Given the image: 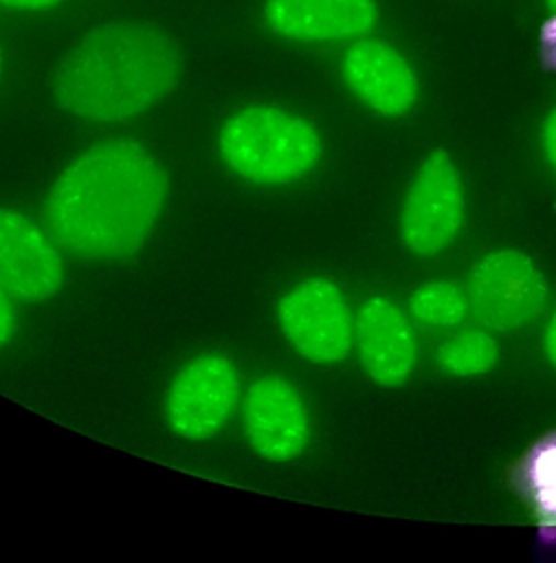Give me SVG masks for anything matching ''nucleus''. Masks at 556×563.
Returning a JSON list of instances; mask_svg holds the SVG:
<instances>
[{
	"label": "nucleus",
	"mask_w": 556,
	"mask_h": 563,
	"mask_svg": "<svg viewBox=\"0 0 556 563\" xmlns=\"http://www.w3.org/2000/svg\"><path fill=\"white\" fill-rule=\"evenodd\" d=\"M167 194V172L145 145L105 139L55 178L46 198V224L68 253L119 262L145 244Z\"/></svg>",
	"instance_id": "obj_1"
},
{
	"label": "nucleus",
	"mask_w": 556,
	"mask_h": 563,
	"mask_svg": "<svg viewBox=\"0 0 556 563\" xmlns=\"http://www.w3.org/2000/svg\"><path fill=\"white\" fill-rule=\"evenodd\" d=\"M180 75L182 53L169 33L145 22H108L62 57L53 95L81 121L123 123L165 99Z\"/></svg>",
	"instance_id": "obj_2"
},
{
	"label": "nucleus",
	"mask_w": 556,
	"mask_h": 563,
	"mask_svg": "<svg viewBox=\"0 0 556 563\" xmlns=\"http://www.w3.org/2000/svg\"><path fill=\"white\" fill-rule=\"evenodd\" d=\"M218 152L235 176L259 187H283L319 165L323 139L297 112L251 103L226 117L218 132Z\"/></svg>",
	"instance_id": "obj_3"
},
{
	"label": "nucleus",
	"mask_w": 556,
	"mask_h": 563,
	"mask_svg": "<svg viewBox=\"0 0 556 563\" xmlns=\"http://www.w3.org/2000/svg\"><path fill=\"white\" fill-rule=\"evenodd\" d=\"M466 295L477 321L494 332H512L532 323L549 301L543 271L519 249L481 255L466 275Z\"/></svg>",
	"instance_id": "obj_4"
},
{
	"label": "nucleus",
	"mask_w": 556,
	"mask_h": 563,
	"mask_svg": "<svg viewBox=\"0 0 556 563\" xmlns=\"http://www.w3.org/2000/svg\"><path fill=\"white\" fill-rule=\"evenodd\" d=\"M277 325L290 347L314 365H336L354 347V314L330 277H308L277 301Z\"/></svg>",
	"instance_id": "obj_5"
},
{
	"label": "nucleus",
	"mask_w": 556,
	"mask_h": 563,
	"mask_svg": "<svg viewBox=\"0 0 556 563\" xmlns=\"http://www.w3.org/2000/svg\"><path fill=\"white\" fill-rule=\"evenodd\" d=\"M466 187L453 158L437 150L418 167L402 209L400 240L420 257H431L448 249L464 229Z\"/></svg>",
	"instance_id": "obj_6"
},
{
	"label": "nucleus",
	"mask_w": 556,
	"mask_h": 563,
	"mask_svg": "<svg viewBox=\"0 0 556 563\" xmlns=\"http://www.w3.org/2000/svg\"><path fill=\"white\" fill-rule=\"evenodd\" d=\"M237 398L235 361L222 352H204L174 374L165 394V420L178 438L202 442L226 424Z\"/></svg>",
	"instance_id": "obj_7"
},
{
	"label": "nucleus",
	"mask_w": 556,
	"mask_h": 563,
	"mask_svg": "<svg viewBox=\"0 0 556 563\" xmlns=\"http://www.w3.org/2000/svg\"><path fill=\"white\" fill-rule=\"evenodd\" d=\"M338 68L347 90L380 117H404L420 97V77L411 59L371 33L345 46Z\"/></svg>",
	"instance_id": "obj_8"
},
{
	"label": "nucleus",
	"mask_w": 556,
	"mask_h": 563,
	"mask_svg": "<svg viewBox=\"0 0 556 563\" xmlns=\"http://www.w3.org/2000/svg\"><path fill=\"white\" fill-rule=\"evenodd\" d=\"M242 418L248 446L266 462H292L310 442L308 407L299 389L279 374L251 380Z\"/></svg>",
	"instance_id": "obj_9"
},
{
	"label": "nucleus",
	"mask_w": 556,
	"mask_h": 563,
	"mask_svg": "<svg viewBox=\"0 0 556 563\" xmlns=\"http://www.w3.org/2000/svg\"><path fill=\"white\" fill-rule=\"evenodd\" d=\"M64 260L55 242L24 213L0 207V286L24 303L59 292Z\"/></svg>",
	"instance_id": "obj_10"
},
{
	"label": "nucleus",
	"mask_w": 556,
	"mask_h": 563,
	"mask_svg": "<svg viewBox=\"0 0 556 563\" xmlns=\"http://www.w3.org/2000/svg\"><path fill=\"white\" fill-rule=\"evenodd\" d=\"M266 29L294 44H349L380 22L378 0H264Z\"/></svg>",
	"instance_id": "obj_11"
},
{
	"label": "nucleus",
	"mask_w": 556,
	"mask_h": 563,
	"mask_svg": "<svg viewBox=\"0 0 556 563\" xmlns=\"http://www.w3.org/2000/svg\"><path fill=\"white\" fill-rule=\"evenodd\" d=\"M354 345L365 376L378 387H402L418 363V343L407 312L389 297H369L354 317Z\"/></svg>",
	"instance_id": "obj_12"
},
{
	"label": "nucleus",
	"mask_w": 556,
	"mask_h": 563,
	"mask_svg": "<svg viewBox=\"0 0 556 563\" xmlns=\"http://www.w3.org/2000/svg\"><path fill=\"white\" fill-rule=\"evenodd\" d=\"M470 310L466 288L451 279H433L415 286L409 295V312L429 328H455Z\"/></svg>",
	"instance_id": "obj_13"
},
{
	"label": "nucleus",
	"mask_w": 556,
	"mask_h": 563,
	"mask_svg": "<svg viewBox=\"0 0 556 563\" xmlns=\"http://www.w3.org/2000/svg\"><path fill=\"white\" fill-rule=\"evenodd\" d=\"M497 361L499 343L483 330H464L437 347L440 367L457 378L488 374Z\"/></svg>",
	"instance_id": "obj_14"
},
{
	"label": "nucleus",
	"mask_w": 556,
	"mask_h": 563,
	"mask_svg": "<svg viewBox=\"0 0 556 563\" xmlns=\"http://www.w3.org/2000/svg\"><path fill=\"white\" fill-rule=\"evenodd\" d=\"M538 139H541V150H543L547 163L556 172V106L545 114V119L541 123Z\"/></svg>",
	"instance_id": "obj_15"
},
{
	"label": "nucleus",
	"mask_w": 556,
	"mask_h": 563,
	"mask_svg": "<svg viewBox=\"0 0 556 563\" xmlns=\"http://www.w3.org/2000/svg\"><path fill=\"white\" fill-rule=\"evenodd\" d=\"M15 332V308L9 299V292L0 286V347L9 343Z\"/></svg>",
	"instance_id": "obj_16"
},
{
	"label": "nucleus",
	"mask_w": 556,
	"mask_h": 563,
	"mask_svg": "<svg viewBox=\"0 0 556 563\" xmlns=\"http://www.w3.org/2000/svg\"><path fill=\"white\" fill-rule=\"evenodd\" d=\"M64 0H0V7L18 13H48L62 7Z\"/></svg>",
	"instance_id": "obj_17"
},
{
	"label": "nucleus",
	"mask_w": 556,
	"mask_h": 563,
	"mask_svg": "<svg viewBox=\"0 0 556 563\" xmlns=\"http://www.w3.org/2000/svg\"><path fill=\"white\" fill-rule=\"evenodd\" d=\"M543 352L549 361V365L556 369V310L552 312V317L545 323L543 330Z\"/></svg>",
	"instance_id": "obj_18"
},
{
	"label": "nucleus",
	"mask_w": 556,
	"mask_h": 563,
	"mask_svg": "<svg viewBox=\"0 0 556 563\" xmlns=\"http://www.w3.org/2000/svg\"><path fill=\"white\" fill-rule=\"evenodd\" d=\"M543 7L549 13L543 35H547V42H554L556 40V0H543Z\"/></svg>",
	"instance_id": "obj_19"
},
{
	"label": "nucleus",
	"mask_w": 556,
	"mask_h": 563,
	"mask_svg": "<svg viewBox=\"0 0 556 563\" xmlns=\"http://www.w3.org/2000/svg\"><path fill=\"white\" fill-rule=\"evenodd\" d=\"M0 73H2V46H0Z\"/></svg>",
	"instance_id": "obj_20"
}]
</instances>
